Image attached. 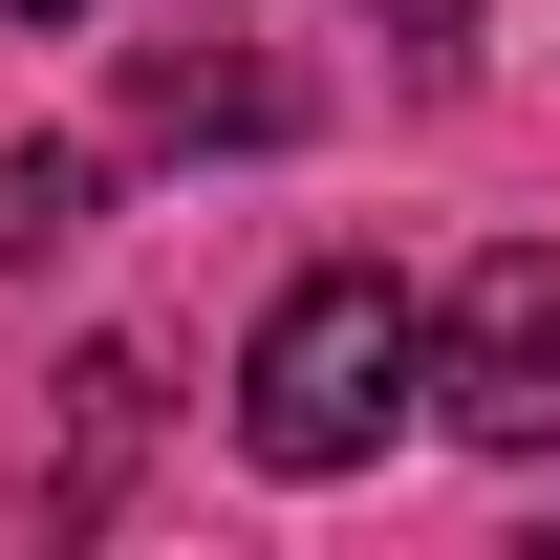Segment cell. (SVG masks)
Instances as JSON below:
<instances>
[{
	"label": "cell",
	"instance_id": "obj_4",
	"mask_svg": "<svg viewBox=\"0 0 560 560\" xmlns=\"http://www.w3.org/2000/svg\"><path fill=\"white\" fill-rule=\"evenodd\" d=\"M195 44H215V22H195ZM195 44L151 66V130H280V86L259 66H195Z\"/></svg>",
	"mask_w": 560,
	"mask_h": 560
},
{
	"label": "cell",
	"instance_id": "obj_6",
	"mask_svg": "<svg viewBox=\"0 0 560 560\" xmlns=\"http://www.w3.org/2000/svg\"><path fill=\"white\" fill-rule=\"evenodd\" d=\"M0 22H86V0H0Z\"/></svg>",
	"mask_w": 560,
	"mask_h": 560
},
{
	"label": "cell",
	"instance_id": "obj_3",
	"mask_svg": "<svg viewBox=\"0 0 560 560\" xmlns=\"http://www.w3.org/2000/svg\"><path fill=\"white\" fill-rule=\"evenodd\" d=\"M86 215H108V173H86V151H0V280H44Z\"/></svg>",
	"mask_w": 560,
	"mask_h": 560
},
{
	"label": "cell",
	"instance_id": "obj_1",
	"mask_svg": "<svg viewBox=\"0 0 560 560\" xmlns=\"http://www.w3.org/2000/svg\"><path fill=\"white\" fill-rule=\"evenodd\" d=\"M410 388H431V302L388 259H324V280H280L259 346H237V453L259 475H366L410 431Z\"/></svg>",
	"mask_w": 560,
	"mask_h": 560
},
{
	"label": "cell",
	"instance_id": "obj_5",
	"mask_svg": "<svg viewBox=\"0 0 560 560\" xmlns=\"http://www.w3.org/2000/svg\"><path fill=\"white\" fill-rule=\"evenodd\" d=\"M366 22H388V44H453V22H475V0H366Z\"/></svg>",
	"mask_w": 560,
	"mask_h": 560
},
{
	"label": "cell",
	"instance_id": "obj_2",
	"mask_svg": "<svg viewBox=\"0 0 560 560\" xmlns=\"http://www.w3.org/2000/svg\"><path fill=\"white\" fill-rule=\"evenodd\" d=\"M431 410L475 453H560V237H495L431 302Z\"/></svg>",
	"mask_w": 560,
	"mask_h": 560
}]
</instances>
